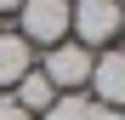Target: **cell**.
Returning <instances> with one entry per match:
<instances>
[{
    "mask_svg": "<svg viewBox=\"0 0 125 120\" xmlns=\"http://www.w3.org/2000/svg\"><path fill=\"white\" fill-rule=\"evenodd\" d=\"M29 69H34V46L17 29H0V86H17Z\"/></svg>",
    "mask_w": 125,
    "mask_h": 120,
    "instance_id": "cell-5",
    "label": "cell"
},
{
    "mask_svg": "<svg viewBox=\"0 0 125 120\" xmlns=\"http://www.w3.org/2000/svg\"><path fill=\"white\" fill-rule=\"evenodd\" d=\"M119 23H125L119 0H74V6H68V34H74L85 52L108 46V40L119 34Z\"/></svg>",
    "mask_w": 125,
    "mask_h": 120,
    "instance_id": "cell-1",
    "label": "cell"
},
{
    "mask_svg": "<svg viewBox=\"0 0 125 120\" xmlns=\"http://www.w3.org/2000/svg\"><path fill=\"white\" fill-rule=\"evenodd\" d=\"M17 6H23V0H0V12H17Z\"/></svg>",
    "mask_w": 125,
    "mask_h": 120,
    "instance_id": "cell-10",
    "label": "cell"
},
{
    "mask_svg": "<svg viewBox=\"0 0 125 120\" xmlns=\"http://www.w3.org/2000/svg\"><path fill=\"white\" fill-rule=\"evenodd\" d=\"M119 120H125V109H119Z\"/></svg>",
    "mask_w": 125,
    "mask_h": 120,
    "instance_id": "cell-13",
    "label": "cell"
},
{
    "mask_svg": "<svg viewBox=\"0 0 125 120\" xmlns=\"http://www.w3.org/2000/svg\"><path fill=\"white\" fill-rule=\"evenodd\" d=\"M0 120H34V114H23V109L11 103V97H0Z\"/></svg>",
    "mask_w": 125,
    "mask_h": 120,
    "instance_id": "cell-8",
    "label": "cell"
},
{
    "mask_svg": "<svg viewBox=\"0 0 125 120\" xmlns=\"http://www.w3.org/2000/svg\"><path fill=\"white\" fill-rule=\"evenodd\" d=\"M40 74H46L57 92H85V80H91V52L80 46V40H57V46L40 52Z\"/></svg>",
    "mask_w": 125,
    "mask_h": 120,
    "instance_id": "cell-3",
    "label": "cell"
},
{
    "mask_svg": "<svg viewBox=\"0 0 125 120\" xmlns=\"http://www.w3.org/2000/svg\"><path fill=\"white\" fill-rule=\"evenodd\" d=\"M119 34H125V23H119ZM119 52H125V46H119Z\"/></svg>",
    "mask_w": 125,
    "mask_h": 120,
    "instance_id": "cell-11",
    "label": "cell"
},
{
    "mask_svg": "<svg viewBox=\"0 0 125 120\" xmlns=\"http://www.w3.org/2000/svg\"><path fill=\"white\" fill-rule=\"evenodd\" d=\"M91 103L125 109V52H91Z\"/></svg>",
    "mask_w": 125,
    "mask_h": 120,
    "instance_id": "cell-4",
    "label": "cell"
},
{
    "mask_svg": "<svg viewBox=\"0 0 125 120\" xmlns=\"http://www.w3.org/2000/svg\"><path fill=\"white\" fill-rule=\"evenodd\" d=\"M119 12H125V0H119Z\"/></svg>",
    "mask_w": 125,
    "mask_h": 120,
    "instance_id": "cell-12",
    "label": "cell"
},
{
    "mask_svg": "<svg viewBox=\"0 0 125 120\" xmlns=\"http://www.w3.org/2000/svg\"><path fill=\"white\" fill-rule=\"evenodd\" d=\"M11 103L23 109V114H46V109L57 103V86H51V80L40 74V69H29V74L11 86Z\"/></svg>",
    "mask_w": 125,
    "mask_h": 120,
    "instance_id": "cell-6",
    "label": "cell"
},
{
    "mask_svg": "<svg viewBox=\"0 0 125 120\" xmlns=\"http://www.w3.org/2000/svg\"><path fill=\"white\" fill-rule=\"evenodd\" d=\"M91 120H119V109H102V103H91Z\"/></svg>",
    "mask_w": 125,
    "mask_h": 120,
    "instance_id": "cell-9",
    "label": "cell"
},
{
    "mask_svg": "<svg viewBox=\"0 0 125 120\" xmlns=\"http://www.w3.org/2000/svg\"><path fill=\"white\" fill-rule=\"evenodd\" d=\"M68 6L74 0H23L17 6V34L29 40V46H57V40H68Z\"/></svg>",
    "mask_w": 125,
    "mask_h": 120,
    "instance_id": "cell-2",
    "label": "cell"
},
{
    "mask_svg": "<svg viewBox=\"0 0 125 120\" xmlns=\"http://www.w3.org/2000/svg\"><path fill=\"white\" fill-rule=\"evenodd\" d=\"M40 120H91V97L85 92H57V103L40 114Z\"/></svg>",
    "mask_w": 125,
    "mask_h": 120,
    "instance_id": "cell-7",
    "label": "cell"
}]
</instances>
